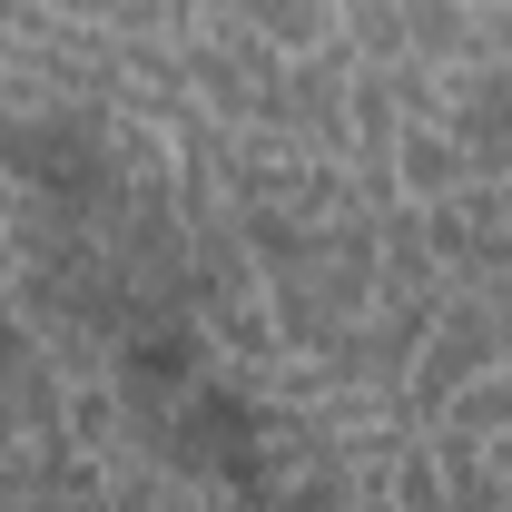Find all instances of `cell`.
I'll return each instance as SVG.
<instances>
[{
  "label": "cell",
  "mask_w": 512,
  "mask_h": 512,
  "mask_svg": "<svg viewBox=\"0 0 512 512\" xmlns=\"http://www.w3.org/2000/svg\"><path fill=\"white\" fill-rule=\"evenodd\" d=\"M0 168L20 188L60 197V207H89V197H109V138L79 109H30V119L0 128Z\"/></svg>",
  "instance_id": "6da1fadb"
}]
</instances>
